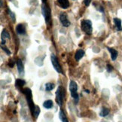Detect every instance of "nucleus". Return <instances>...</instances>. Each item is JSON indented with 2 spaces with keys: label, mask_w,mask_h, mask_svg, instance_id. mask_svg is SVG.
Returning a JSON list of instances; mask_svg holds the SVG:
<instances>
[{
  "label": "nucleus",
  "mask_w": 122,
  "mask_h": 122,
  "mask_svg": "<svg viewBox=\"0 0 122 122\" xmlns=\"http://www.w3.org/2000/svg\"><path fill=\"white\" fill-rule=\"evenodd\" d=\"M23 93H24V95L26 96V100L28 102V104H29L30 109V111H31V113H32V115H33L36 106L34 105L33 102H32V91H31V90L30 88H25V89H23Z\"/></svg>",
  "instance_id": "1"
},
{
  "label": "nucleus",
  "mask_w": 122,
  "mask_h": 122,
  "mask_svg": "<svg viewBox=\"0 0 122 122\" xmlns=\"http://www.w3.org/2000/svg\"><path fill=\"white\" fill-rule=\"evenodd\" d=\"M64 97H65V90L63 87L60 86L57 92H56V102H57V105L59 106H63V102L64 100Z\"/></svg>",
  "instance_id": "2"
},
{
  "label": "nucleus",
  "mask_w": 122,
  "mask_h": 122,
  "mask_svg": "<svg viewBox=\"0 0 122 122\" xmlns=\"http://www.w3.org/2000/svg\"><path fill=\"white\" fill-rule=\"evenodd\" d=\"M81 29L86 34L91 35L93 31L91 21L89 20H83L81 23Z\"/></svg>",
  "instance_id": "3"
},
{
  "label": "nucleus",
  "mask_w": 122,
  "mask_h": 122,
  "mask_svg": "<svg viewBox=\"0 0 122 122\" xmlns=\"http://www.w3.org/2000/svg\"><path fill=\"white\" fill-rule=\"evenodd\" d=\"M69 91L71 92V96L74 99L75 102H77L78 101V94L77 93L78 91V85L76 81H71L69 83Z\"/></svg>",
  "instance_id": "4"
},
{
  "label": "nucleus",
  "mask_w": 122,
  "mask_h": 122,
  "mask_svg": "<svg viewBox=\"0 0 122 122\" xmlns=\"http://www.w3.org/2000/svg\"><path fill=\"white\" fill-rule=\"evenodd\" d=\"M51 63H52L53 66L54 68V69L57 71L58 73H61V74H63V69L61 68L60 65L58 62V60L57 58V57L54 55V54H51Z\"/></svg>",
  "instance_id": "5"
},
{
  "label": "nucleus",
  "mask_w": 122,
  "mask_h": 122,
  "mask_svg": "<svg viewBox=\"0 0 122 122\" xmlns=\"http://www.w3.org/2000/svg\"><path fill=\"white\" fill-rule=\"evenodd\" d=\"M42 15H43L45 17V22L48 24H50L51 20V9L48 6L45 5L42 6Z\"/></svg>",
  "instance_id": "6"
},
{
  "label": "nucleus",
  "mask_w": 122,
  "mask_h": 122,
  "mask_svg": "<svg viewBox=\"0 0 122 122\" xmlns=\"http://www.w3.org/2000/svg\"><path fill=\"white\" fill-rule=\"evenodd\" d=\"M60 21L62 23V25L65 27H68L70 25V22L68 20L66 14H65V13H62L60 15Z\"/></svg>",
  "instance_id": "7"
},
{
  "label": "nucleus",
  "mask_w": 122,
  "mask_h": 122,
  "mask_svg": "<svg viewBox=\"0 0 122 122\" xmlns=\"http://www.w3.org/2000/svg\"><path fill=\"white\" fill-rule=\"evenodd\" d=\"M16 31L18 34L20 35H25L26 34V28L23 24H18L16 27Z\"/></svg>",
  "instance_id": "8"
},
{
  "label": "nucleus",
  "mask_w": 122,
  "mask_h": 122,
  "mask_svg": "<svg viewBox=\"0 0 122 122\" xmlns=\"http://www.w3.org/2000/svg\"><path fill=\"white\" fill-rule=\"evenodd\" d=\"M57 3L60 8L64 9H66L69 7V0H57Z\"/></svg>",
  "instance_id": "9"
},
{
  "label": "nucleus",
  "mask_w": 122,
  "mask_h": 122,
  "mask_svg": "<svg viewBox=\"0 0 122 122\" xmlns=\"http://www.w3.org/2000/svg\"><path fill=\"white\" fill-rule=\"evenodd\" d=\"M107 49L109 50V51L111 54V57L112 60H115L117 59V57H118V52L114 48H107Z\"/></svg>",
  "instance_id": "10"
},
{
  "label": "nucleus",
  "mask_w": 122,
  "mask_h": 122,
  "mask_svg": "<svg viewBox=\"0 0 122 122\" xmlns=\"http://www.w3.org/2000/svg\"><path fill=\"white\" fill-rule=\"evenodd\" d=\"M113 21L115 23V25L116 26V29L118 31H121L122 30V26H121V20L119 18H114Z\"/></svg>",
  "instance_id": "11"
},
{
  "label": "nucleus",
  "mask_w": 122,
  "mask_h": 122,
  "mask_svg": "<svg viewBox=\"0 0 122 122\" xmlns=\"http://www.w3.org/2000/svg\"><path fill=\"white\" fill-rule=\"evenodd\" d=\"M84 56V51L83 50H78L77 51V52L76 53V55H75V58H76V60L77 61L80 60Z\"/></svg>",
  "instance_id": "12"
},
{
  "label": "nucleus",
  "mask_w": 122,
  "mask_h": 122,
  "mask_svg": "<svg viewBox=\"0 0 122 122\" xmlns=\"http://www.w3.org/2000/svg\"><path fill=\"white\" fill-rule=\"evenodd\" d=\"M17 69H18V72H19L20 74L23 72L24 70V67H23V63L22 62L21 60H17Z\"/></svg>",
  "instance_id": "13"
},
{
  "label": "nucleus",
  "mask_w": 122,
  "mask_h": 122,
  "mask_svg": "<svg viewBox=\"0 0 122 122\" xmlns=\"http://www.w3.org/2000/svg\"><path fill=\"white\" fill-rule=\"evenodd\" d=\"M25 84H26V81L24 80H23V79L18 78V79H17L16 81H15V86L17 88H20V87L24 86Z\"/></svg>",
  "instance_id": "14"
},
{
  "label": "nucleus",
  "mask_w": 122,
  "mask_h": 122,
  "mask_svg": "<svg viewBox=\"0 0 122 122\" xmlns=\"http://www.w3.org/2000/svg\"><path fill=\"white\" fill-rule=\"evenodd\" d=\"M59 118H60V119L61 120V121H62V122H69L68 118H66V116L65 113H64V112H63L62 110H60V111Z\"/></svg>",
  "instance_id": "15"
},
{
  "label": "nucleus",
  "mask_w": 122,
  "mask_h": 122,
  "mask_svg": "<svg viewBox=\"0 0 122 122\" xmlns=\"http://www.w3.org/2000/svg\"><path fill=\"white\" fill-rule=\"evenodd\" d=\"M43 106L45 108V109H51L53 107V101L48 100H46L44 103H43Z\"/></svg>",
  "instance_id": "16"
},
{
  "label": "nucleus",
  "mask_w": 122,
  "mask_h": 122,
  "mask_svg": "<svg viewBox=\"0 0 122 122\" xmlns=\"http://www.w3.org/2000/svg\"><path fill=\"white\" fill-rule=\"evenodd\" d=\"M109 109H107V108H102L100 112V115L102 117H106V115H109Z\"/></svg>",
  "instance_id": "17"
},
{
  "label": "nucleus",
  "mask_w": 122,
  "mask_h": 122,
  "mask_svg": "<svg viewBox=\"0 0 122 122\" xmlns=\"http://www.w3.org/2000/svg\"><path fill=\"white\" fill-rule=\"evenodd\" d=\"M10 39V34L6 30H3L2 32V39Z\"/></svg>",
  "instance_id": "18"
},
{
  "label": "nucleus",
  "mask_w": 122,
  "mask_h": 122,
  "mask_svg": "<svg viewBox=\"0 0 122 122\" xmlns=\"http://www.w3.org/2000/svg\"><path fill=\"white\" fill-rule=\"evenodd\" d=\"M54 88V84L53 83H47L45 84V90L47 91H50Z\"/></svg>",
  "instance_id": "19"
},
{
  "label": "nucleus",
  "mask_w": 122,
  "mask_h": 122,
  "mask_svg": "<svg viewBox=\"0 0 122 122\" xmlns=\"http://www.w3.org/2000/svg\"><path fill=\"white\" fill-rule=\"evenodd\" d=\"M40 113V109H39V107L38 106H36V108H35V110H34V113H33V115L36 118H38V116Z\"/></svg>",
  "instance_id": "20"
},
{
  "label": "nucleus",
  "mask_w": 122,
  "mask_h": 122,
  "mask_svg": "<svg viewBox=\"0 0 122 122\" xmlns=\"http://www.w3.org/2000/svg\"><path fill=\"white\" fill-rule=\"evenodd\" d=\"M8 15L9 16H10L11 17V19L14 22H15V13H13L10 9H8Z\"/></svg>",
  "instance_id": "21"
},
{
  "label": "nucleus",
  "mask_w": 122,
  "mask_h": 122,
  "mask_svg": "<svg viewBox=\"0 0 122 122\" xmlns=\"http://www.w3.org/2000/svg\"><path fill=\"white\" fill-rule=\"evenodd\" d=\"M2 50H3L7 54H8V55H10V54H11V51H9V50L6 48V47H3V46H2Z\"/></svg>",
  "instance_id": "22"
},
{
  "label": "nucleus",
  "mask_w": 122,
  "mask_h": 122,
  "mask_svg": "<svg viewBox=\"0 0 122 122\" xmlns=\"http://www.w3.org/2000/svg\"><path fill=\"white\" fill-rule=\"evenodd\" d=\"M106 69H107L108 72H110L112 71V69H113V67H112L110 64H107V66H106Z\"/></svg>",
  "instance_id": "23"
},
{
  "label": "nucleus",
  "mask_w": 122,
  "mask_h": 122,
  "mask_svg": "<svg viewBox=\"0 0 122 122\" xmlns=\"http://www.w3.org/2000/svg\"><path fill=\"white\" fill-rule=\"evenodd\" d=\"M15 61L11 60L10 62H9V63H8V66H10L11 68H13V67H14V65H15Z\"/></svg>",
  "instance_id": "24"
},
{
  "label": "nucleus",
  "mask_w": 122,
  "mask_h": 122,
  "mask_svg": "<svg viewBox=\"0 0 122 122\" xmlns=\"http://www.w3.org/2000/svg\"><path fill=\"white\" fill-rule=\"evenodd\" d=\"M91 0H84V2L86 6H88L89 5L91 4Z\"/></svg>",
  "instance_id": "25"
},
{
  "label": "nucleus",
  "mask_w": 122,
  "mask_h": 122,
  "mask_svg": "<svg viewBox=\"0 0 122 122\" xmlns=\"http://www.w3.org/2000/svg\"><path fill=\"white\" fill-rule=\"evenodd\" d=\"M41 1H42V2H44V3H45V2H46V0H41Z\"/></svg>",
  "instance_id": "26"
},
{
  "label": "nucleus",
  "mask_w": 122,
  "mask_h": 122,
  "mask_svg": "<svg viewBox=\"0 0 122 122\" xmlns=\"http://www.w3.org/2000/svg\"><path fill=\"white\" fill-rule=\"evenodd\" d=\"M85 91H86V93H90V91H87V90H86Z\"/></svg>",
  "instance_id": "27"
}]
</instances>
